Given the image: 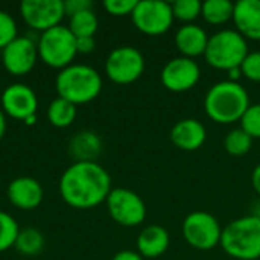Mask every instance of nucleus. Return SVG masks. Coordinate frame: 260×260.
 <instances>
[{
  "label": "nucleus",
  "instance_id": "33",
  "mask_svg": "<svg viewBox=\"0 0 260 260\" xmlns=\"http://www.w3.org/2000/svg\"><path fill=\"white\" fill-rule=\"evenodd\" d=\"M96 47V41L93 37H82L76 38V50L78 53H90Z\"/></svg>",
  "mask_w": 260,
  "mask_h": 260
},
{
  "label": "nucleus",
  "instance_id": "20",
  "mask_svg": "<svg viewBox=\"0 0 260 260\" xmlns=\"http://www.w3.org/2000/svg\"><path fill=\"white\" fill-rule=\"evenodd\" d=\"M101 151L102 140L94 131L76 133L69 143V152L75 161H96Z\"/></svg>",
  "mask_w": 260,
  "mask_h": 260
},
{
  "label": "nucleus",
  "instance_id": "4",
  "mask_svg": "<svg viewBox=\"0 0 260 260\" xmlns=\"http://www.w3.org/2000/svg\"><path fill=\"white\" fill-rule=\"evenodd\" d=\"M219 245L233 259H259L260 219L256 215H248L232 221L222 229Z\"/></svg>",
  "mask_w": 260,
  "mask_h": 260
},
{
  "label": "nucleus",
  "instance_id": "8",
  "mask_svg": "<svg viewBox=\"0 0 260 260\" xmlns=\"http://www.w3.org/2000/svg\"><path fill=\"white\" fill-rule=\"evenodd\" d=\"M134 26L148 35L165 34L174 23L172 3L163 0H139L133 14Z\"/></svg>",
  "mask_w": 260,
  "mask_h": 260
},
{
  "label": "nucleus",
  "instance_id": "38",
  "mask_svg": "<svg viewBox=\"0 0 260 260\" xmlns=\"http://www.w3.org/2000/svg\"><path fill=\"white\" fill-rule=\"evenodd\" d=\"M23 122H24L26 125H34V123L37 122V114H32V116H29V117H27V119H24Z\"/></svg>",
  "mask_w": 260,
  "mask_h": 260
},
{
  "label": "nucleus",
  "instance_id": "22",
  "mask_svg": "<svg viewBox=\"0 0 260 260\" xmlns=\"http://www.w3.org/2000/svg\"><path fill=\"white\" fill-rule=\"evenodd\" d=\"M15 250L27 257L37 256L41 253L44 247V236L40 230L34 227H27L18 232L17 241H15Z\"/></svg>",
  "mask_w": 260,
  "mask_h": 260
},
{
  "label": "nucleus",
  "instance_id": "37",
  "mask_svg": "<svg viewBox=\"0 0 260 260\" xmlns=\"http://www.w3.org/2000/svg\"><path fill=\"white\" fill-rule=\"evenodd\" d=\"M6 133V116H5V111L0 110V139L5 136Z\"/></svg>",
  "mask_w": 260,
  "mask_h": 260
},
{
  "label": "nucleus",
  "instance_id": "23",
  "mask_svg": "<svg viewBox=\"0 0 260 260\" xmlns=\"http://www.w3.org/2000/svg\"><path fill=\"white\" fill-rule=\"evenodd\" d=\"M235 3L230 0H206L203 2L201 15L210 24H221L233 18Z\"/></svg>",
  "mask_w": 260,
  "mask_h": 260
},
{
  "label": "nucleus",
  "instance_id": "28",
  "mask_svg": "<svg viewBox=\"0 0 260 260\" xmlns=\"http://www.w3.org/2000/svg\"><path fill=\"white\" fill-rule=\"evenodd\" d=\"M241 128L253 139L260 137V104H251L241 117Z\"/></svg>",
  "mask_w": 260,
  "mask_h": 260
},
{
  "label": "nucleus",
  "instance_id": "1",
  "mask_svg": "<svg viewBox=\"0 0 260 260\" xmlns=\"http://www.w3.org/2000/svg\"><path fill=\"white\" fill-rule=\"evenodd\" d=\"M111 177L98 161H75L59 178L62 200L75 209H93L107 201Z\"/></svg>",
  "mask_w": 260,
  "mask_h": 260
},
{
  "label": "nucleus",
  "instance_id": "2",
  "mask_svg": "<svg viewBox=\"0 0 260 260\" xmlns=\"http://www.w3.org/2000/svg\"><path fill=\"white\" fill-rule=\"evenodd\" d=\"M250 105L247 88L239 82L229 79L212 85L204 98V110L207 116L218 123H233L241 120Z\"/></svg>",
  "mask_w": 260,
  "mask_h": 260
},
{
  "label": "nucleus",
  "instance_id": "39",
  "mask_svg": "<svg viewBox=\"0 0 260 260\" xmlns=\"http://www.w3.org/2000/svg\"><path fill=\"white\" fill-rule=\"evenodd\" d=\"M256 216H257V218H259V219H260V209H259V212L256 213Z\"/></svg>",
  "mask_w": 260,
  "mask_h": 260
},
{
  "label": "nucleus",
  "instance_id": "19",
  "mask_svg": "<svg viewBox=\"0 0 260 260\" xmlns=\"http://www.w3.org/2000/svg\"><path fill=\"white\" fill-rule=\"evenodd\" d=\"M171 238L165 227L161 225H148L137 236V250L143 257L155 259L166 253L169 248Z\"/></svg>",
  "mask_w": 260,
  "mask_h": 260
},
{
  "label": "nucleus",
  "instance_id": "14",
  "mask_svg": "<svg viewBox=\"0 0 260 260\" xmlns=\"http://www.w3.org/2000/svg\"><path fill=\"white\" fill-rule=\"evenodd\" d=\"M38 98L34 88L26 84L15 82L8 85L2 93V110L5 114L24 120L32 114H37Z\"/></svg>",
  "mask_w": 260,
  "mask_h": 260
},
{
  "label": "nucleus",
  "instance_id": "18",
  "mask_svg": "<svg viewBox=\"0 0 260 260\" xmlns=\"http://www.w3.org/2000/svg\"><path fill=\"white\" fill-rule=\"evenodd\" d=\"M209 43V35L200 24L186 23L178 27L175 34V44L181 52V56L195 58L198 55H204Z\"/></svg>",
  "mask_w": 260,
  "mask_h": 260
},
{
  "label": "nucleus",
  "instance_id": "11",
  "mask_svg": "<svg viewBox=\"0 0 260 260\" xmlns=\"http://www.w3.org/2000/svg\"><path fill=\"white\" fill-rule=\"evenodd\" d=\"M23 20L35 30H47L61 23L66 15L62 0H23L20 3Z\"/></svg>",
  "mask_w": 260,
  "mask_h": 260
},
{
  "label": "nucleus",
  "instance_id": "16",
  "mask_svg": "<svg viewBox=\"0 0 260 260\" xmlns=\"http://www.w3.org/2000/svg\"><path fill=\"white\" fill-rule=\"evenodd\" d=\"M207 137L206 126L192 117L178 120L171 129L172 143L183 151H197L200 149Z\"/></svg>",
  "mask_w": 260,
  "mask_h": 260
},
{
  "label": "nucleus",
  "instance_id": "30",
  "mask_svg": "<svg viewBox=\"0 0 260 260\" xmlns=\"http://www.w3.org/2000/svg\"><path fill=\"white\" fill-rule=\"evenodd\" d=\"M241 72L245 78L251 81H260V50L248 52L241 64Z\"/></svg>",
  "mask_w": 260,
  "mask_h": 260
},
{
  "label": "nucleus",
  "instance_id": "36",
  "mask_svg": "<svg viewBox=\"0 0 260 260\" xmlns=\"http://www.w3.org/2000/svg\"><path fill=\"white\" fill-rule=\"evenodd\" d=\"M241 76H242L241 67H236V69L229 70V81H235V82H238V79H239Z\"/></svg>",
  "mask_w": 260,
  "mask_h": 260
},
{
  "label": "nucleus",
  "instance_id": "13",
  "mask_svg": "<svg viewBox=\"0 0 260 260\" xmlns=\"http://www.w3.org/2000/svg\"><path fill=\"white\" fill-rule=\"evenodd\" d=\"M38 47L29 37H17L2 49V61L5 69L15 76L29 73L37 62Z\"/></svg>",
  "mask_w": 260,
  "mask_h": 260
},
{
  "label": "nucleus",
  "instance_id": "34",
  "mask_svg": "<svg viewBox=\"0 0 260 260\" xmlns=\"http://www.w3.org/2000/svg\"><path fill=\"white\" fill-rule=\"evenodd\" d=\"M113 260H143V256L139 251H133V250H122L119 253L114 254Z\"/></svg>",
  "mask_w": 260,
  "mask_h": 260
},
{
  "label": "nucleus",
  "instance_id": "6",
  "mask_svg": "<svg viewBox=\"0 0 260 260\" xmlns=\"http://www.w3.org/2000/svg\"><path fill=\"white\" fill-rule=\"evenodd\" d=\"M38 56L50 67L64 69L72 64L76 56V37L69 26L58 24L38 37Z\"/></svg>",
  "mask_w": 260,
  "mask_h": 260
},
{
  "label": "nucleus",
  "instance_id": "10",
  "mask_svg": "<svg viewBox=\"0 0 260 260\" xmlns=\"http://www.w3.org/2000/svg\"><path fill=\"white\" fill-rule=\"evenodd\" d=\"M105 203L110 216L120 225L136 227L146 218L145 201L134 190L125 187L111 189Z\"/></svg>",
  "mask_w": 260,
  "mask_h": 260
},
{
  "label": "nucleus",
  "instance_id": "24",
  "mask_svg": "<svg viewBox=\"0 0 260 260\" xmlns=\"http://www.w3.org/2000/svg\"><path fill=\"white\" fill-rule=\"evenodd\" d=\"M99 20L93 9H84L81 12H76L69 20V29L76 38L82 37H93L98 30Z\"/></svg>",
  "mask_w": 260,
  "mask_h": 260
},
{
  "label": "nucleus",
  "instance_id": "17",
  "mask_svg": "<svg viewBox=\"0 0 260 260\" xmlns=\"http://www.w3.org/2000/svg\"><path fill=\"white\" fill-rule=\"evenodd\" d=\"M233 20L236 30L247 40H260V0L236 2Z\"/></svg>",
  "mask_w": 260,
  "mask_h": 260
},
{
  "label": "nucleus",
  "instance_id": "9",
  "mask_svg": "<svg viewBox=\"0 0 260 260\" xmlns=\"http://www.w3.org/2000/svg\"><path fill=\"white\" fill-rule=\"evenodd\" d=\"M145 70L142 52L133 46H120L111 50L105 61V72L116 84H131L137 81Z\"/></svg>",
  "mask_w": 260,
  "mask_h": 260
},
{
  "label": "nucleus",
  "instance_id": "35",
  "mask_svg": "<svg viewBox=\"0 0 260 260\" xmlns=\"http://www.w3.org/2000/svg\"><path fill=\"white\" fill-rule=\"evenodd\" d=\"M251 181H253V186H254L256 192L260 195V163L256 166V168H254V171H253Z\"/></svg>",
  "mask_w": 260,
  "mask_h": 260
},
{
  "label": "nucleus",
  "instance_id": "15",
  "mask_svg": "<svg viewBox=\"0 0 260 260\" xmlns=\"http://www.w3.org/2000/svg\"><path fill=\"white\" fill-rule=\"evenodd\" d=\"M6 195L15 207L21 210H32L41 204L44 192L38 180L32 177H18L9 183Z\"/></svg>",
  "mask_w": 260,
  "mask_h": 260
},
{
  "label": "nucleus",
  "instance_id": "7",
  "mask_svg": "<svg viewBox=\"0 0 260 260\" xmlns=\"http://www.w3.org/2000/svg\"><path fill=\"white\" fill-rule=\"evenodd\" d=\"M181 232L186 242L197 250L207 251L221 244L222 227L209 212L197 210L189 213L183 221Z\"/></svg>",
  "mask_w": 260,
  "mask_h": 260
},
{
  "label": "nucleus",
  "instance_id": "27",
  "mask_svg": "<svg viewBox=\"0 0 260 260\" xmlns=\"http://www.w3.org/2000/svg\"><path fill=\"white\" fill-rule=\"evenodd\" d=\"M201 9H203V3L200 0H177L172 3L174 17L186 23H190L197 17H200Z\"/></svg>",
  "mask_w": 260,
  "mask_h": 260
},
{
  "label": "nucleus",
  "instance_id": "21",
  "mask_svg": "<svg viewBox=\"0 0 260 260\" xmlns=\"http://www.w3.org/2000/svg\"><path fill=\"white\" fill-rule=\"evenodd\" d=\"M49 122L56 128H67L73 123L76 117V105L64 98H56L50 102L47 108Z\"/></svg>",
  "mask_w": 260,
  "mask_h": 260
},
{
  "label": "nucleus",
  "instance_id": "32",
  "mask_svg": "<svg viewBox=\"0 0 260 260\" xmlns=\"http://www.w3.org/2000/svg\"><path fill=\"white\" fill-rule=\"evenodd\" d=\"M84 9H93V2L90 0H66L64 2V11H66V15L69 17Z\"/></svg>",
  "mask_w": 260,
  "mask_h": 260
},
{
  "label": "nucleus",
  "instance_id": "31",
  "mask_svg": "<svg viewBox=\"0 0 260 260\" xmlns=\"http://www.w3.org/2000/svg\"><path fill=\"white\" fill-rule=\"evenodd\" d=\"M139 0H105L104 8L111 15H131Z\"/></svg>",
  "mask_w": 260,
  "mask_h": 260
},
{
  "label": "nucleus",
  "instance_id": "3",
  "mask_svg": "<svg viewBox=\"0 0 260 260\" xmlns=\"http://www.w3.org/2000/svg\"><path fill=\"white\" fill-rule=\"evenodd\" d=\"M55 85L59 98L78 105L91 102L99 96L102 90V78L94 67L72 62L59 70Z\"/></svg>",
  "mask_w": 260,
  "mask_h": 260
},
{
  "label": "nucleus",
  "instance_id": "26",
  "mask_svg": "<svg viewBox=\"0 0 260 260\" xmlns=\"http://www.w3.org/2000/svg\"><path fill=\"white\" fill-rule=\"evenodd\" d=\"M20 227L17 221L6 212L0 210V253L15 245Z\"/></svg>",
  "mask_w": 260,
  "mask_h": 260
},
{
  "label": "nucleus",
  "instance_id": "5",
  "mask_svg": "<svg viewBox=\"0 0 260 260\" xmlns=\"http://www.w3.org/2000/svg\"><path fill=\"white\" fill-rule=\"evenodd\" d=\"M248 55L247 38L236 29H222L209 37L207 49L204 52L206 61L222 70H232L241 67L242 61Z\"/></svg>",
  "mask_w": 260,
  "mask_h": 260
},
{
  "label": "nucleus",
  "instance_id": "29",
  "mask_svg": "<svg viewBox=\"0 0 260 260\" xmlns=\"http://www.w3.org/2000/svg\"><path fill=\"white\" fill-rule=\"evenodd\" d=\"M18 29H17V23L14 20V17L0 9V49L6 47L12 40H15L18 35Z\"/></svg>",
  "mask_w": 260,
  "mask_h": 260
},
{
  "label": "nucleus",
  "instance_id": "25",
  "mask_svg": "<svg viewBox=\"0 0 260 260\" xmlns=\"http://www.w3.org/2000/svg\"><path fill=\"white\" fill-rule=\"evenodd\" d=\"M253 145V137H250L242 128H235L232 129L225 139H224V148L229 154L232 155H244L251 149Z\"/></svg>",
  "mask_w": 260,
  "mask_h": 260
},
{
  "label": "nucleus",
  "instance_id": "12",
  "mask_svg": "<svg viewBox=\"0 0 260 260\" xmlns=\"http://www.w3.org/2000/svg\"><path fill=\"white\" fill-rule=\"evenodd\" d=\"M160 78L168 90L180 93L190 90L198 84L201 78V69L193 58L177 56L165 64Z\"/></svg>",
  "mask_w": 260,
  "mask_h": 260
}]
</instances>
